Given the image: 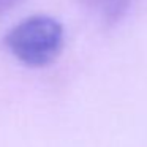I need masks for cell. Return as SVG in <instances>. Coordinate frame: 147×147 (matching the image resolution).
Returning <instances> with one entry per match:
<instances>
[{
    "label": "cell",
    "instance_id": "3957f363",
    "mask_svg": "<svg viewBox=\"0 0 147 147\" xmlns=\"http://www.w3.org/2000/svg\"><path fill=\"white\" fill-rule=\"evenodd\" d=\"M21 2H24V0H0V18L10 10H13L14 7H18Z\"/></svg>",
    "mask_w": 147,
    "mask_h": 147
},
{
    "label": "cell",
    "instance_id": "6da1fadb",
    "mask_svg": "<svg viewBox=\"0 0 147 147\" xmlns=\"http://www.w3.org/2000/svg\"><path fill=\"white\" fill-rule=\"evenodd\" d=\"M63 27L57 19L35 14L21 21L5 35V46L14 59L32 68L51 65L63 48Z\"/></svg>",
    "mask_w": 147,
    "mask_h": 147
},
{
    "label": "cell",
    "instance_id": "7a4b0ae2",
    "mask_svg": "<svg viewBox=\"0 0 147 147\" xmlns=\"http://www.w3.org/2000/svg\"><path fill=\"white\" fill-rule=\"evenodd\" d=\"M78 2L106 27H112L120 22L131 5V0H78Z\"/></svg>",
    "mask_w": 147,
    "mask_h": 147
}]
</instances>
